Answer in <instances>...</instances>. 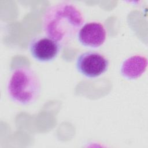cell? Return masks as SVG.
<instances>
[{
  "mask_svg": "<svg viewBox=\"0 0 148 148\" xmlns=\"http://www.w3.org/2000/svg\"><path fill=\"white\" fill-rule=\"evenodd\" d=\"M84 22L82 13L73 3L61 2L46 9L43 16V29L47 36L62 45L76 36Z\"/></svg>",
  "mask_w": 148,
  "mask_h": 148,
  "instance_id": "cell-1",
  "label": "cell"
},
{
  "mask_svg": "<svg viewBox=\"0 0 148 148\" xmlns=\"http://www.w3.org/2000/svg\"><path fill=\"white\" fill-rule=\"evenodd\" d=\"M39 77L31 68L21 66L12 72L7 84V92L10 98L21 105L35 102L40 93Z\"/></svg>",
  "mask_w": 148,
  "mask_h": 148,
  "instance_id": "cell-2",
  "label": "cell"
},
{
  "mask_svg": "<svg viewBox=\"0 0 148 148\" xmlns=\"http://www.w3.org/2000/svg\"><path fill=\"white\" fill-rule=\"evenodd\" d=\"M108 60L102 54L92 51L80 54L76 61L77 71L88 78L97 77L105 73L109 67Z\"/></svg>",
  "mask_w": 148,
  "mask_h": 148,
  "instance_id": "cell-3",
  "label": "cell"
},
{
  "mask_svg": "<svg viewBox=\"0 0 148 148\" xmlns=\"http://www.w3.org/2000/svg\"><path fill=\"white\" fill-rule=\"evenodd\" d=\"M61 45L46 36H37L29 42V50L36 60L46 62L56 58L60 51Z\"/></svg>",
  "mask_w": 148,
  "mask_h": 148,
  "instance_id": "cell-4",
  "label": "cell"
},
{
  "mask_svg": "<svg viewBox=\"0 0 148 148\" xmlns=\"http://www.w3.org/2000/svg\"><path fill=\"white\" fill-rule=\"evenodd\" d=\"M106 38L105 27L99 22L90 21L84 24L77 34L79 42L84 46L98 48L102 46Z\"/></svg>",
  "mask_w": 148,
  "mask_h": 148,
  "instance_id": "cell-5",
  "label": "cell"
},
{
  "mask_svg": "<svg viewBox=\"0 0 148 148\" xmlns=\"http://www.w3.org/2000/svg\"><path fill=\"white\" fill-rule=\"evenodd\" d=\"M147 59L142 55H135L127 58L123 62L120 72L122 76L128 80L139 78L146 71Z\"/></svg>",
  "mask_w": 148,
  "mask_h": 148,
  "instance_id": "cell-6",
  "label": "cell"
}]
</instances>
